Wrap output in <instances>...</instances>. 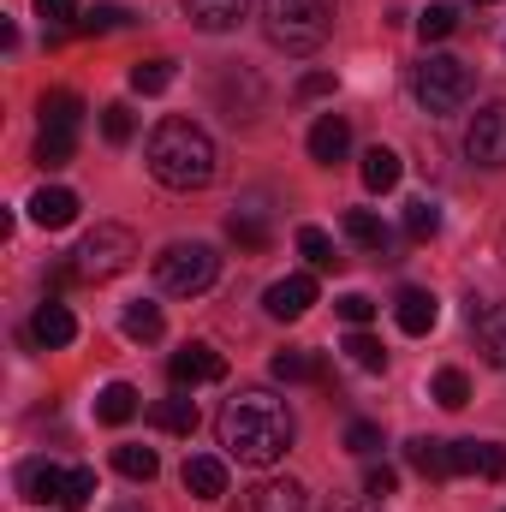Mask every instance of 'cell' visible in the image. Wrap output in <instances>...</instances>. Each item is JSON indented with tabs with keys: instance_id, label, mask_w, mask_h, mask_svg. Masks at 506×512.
Here are the masks:
<instances>
[{
	"instance_id": "cell-5",
	"label": "cell",
	"mask_w": 506,
	"mask_h": 512,
	"mask_svg": "<svg viewBox=\"0 0 506 512\" xmlns=\"http://www.w3.org/2000/svg\"><path fill=\"white\" fill-rule=\"evenodd\" d=\"M131 262H137V233L120 227V221H96L78 239V251H72V274L78 280H114V274H126Z\"/></svg>"
},
{
	"instance_id": "cell-28",
	"label": "cell",
	"mask_w": 506,
	"mask_h": 512,
	"mask_svg": "<svg viewBox=\"0 0 506 512\" xmlns=\"http://www.w3.org/2000/svg\"><path fill=\"white\" fill-rule=\"evenodd\" d=\"M298 251L310 256V268H322V274H334V268L346 262V256L334 251V239H328L322 227H298Z\"/></svg>"
},
{
	"instance_id": "cell-24",
	"label": "cell",
	"mask_w": 506,
	"mask_h": 512,
	"mask_svg": "<svg viewBox=\"0 0 506 512\" xmlns=\"http://www.w3.org/2000/svg\"><path fill=\"white\" fill-rule=\"evenodd\" d=\"M346 239L364 245V251H376V256H387V245H393V233L381 227L370 209H346Z\"/></svg>"
},
{
	"instance_id": "cell-34",
	"label": "cell",
	"mask_w": 506,
	"mask_h": 512,
	"mask_svg": "<svg viewBox=\"0 0 506 512\" xmlns=\"http://www.w3.org/2000/svg\"><path fill=\"white\" fill-rule=\"evenodd\" d=\"M435 405L465 411V405H471V376H465V370H441V376H435Z\"/></svg>"
},
{
	"instance_id": "cell-46",
	"label": "cell",
	"mask_w": 506,
	"mask_h": 512,
	"mask_svg": "<svg viewBox=\"0 0 506 512\" xmlns=\"http://www.w3.org/2000/svg\"><path fill=\"white\" fill-rule=\"evenodd\" d=\"M114 512H143V507H131V501H126V507H114Z\"/></svg>"
},
{
	"instance_id": "cell-23",
	"label": "cell",
	"mask_w": 506,
	"mask_h": 512,
	"mask_svg": "<svg viewBox=\"0 0 506 512\" xmlns=\"http://www.w3.org/2000/svg\"><path fill=\"white\" fill-rule=\"evenodd\" d=\"M78 155V126H42V137H36V161L42 167H66Z\"/></svg>"
},
{
	"instance_id": "cell-26",
	"label": "cell",
	"mask_w": 506,
	"mask_h": 512,
	"mask_svg": "<svg viewBox=\"0 0 506 512\" xmlns=\"http://www.w3.org/2000/svg\"><path fill=\"white\" fill-rule=\"evenodd\" d=\"M268 370H274V382H322V376H328V370H322L310 352H298V346L274 352V364H268Z\"/></svg>"
},
{
	"instance_id": "cell-27",
	"label": "cell",
	"mask_w": 506,
	"mask_h": 512,
	"mask_svg": "<svg viewBox=\"0 0 506 512\" xmlns=\"http://www.w3.org/2000/svg\"><path fill=\"white\" fill-rule=\"evenodd\" d=\"M167 84H173V60H167V54H155V60H137V66H131V90H137V96H161Z\"/></svg>"
},
{
	"instance_id": "cell-19",
	"label": "cell",
	"mask_w": 506,
	"mask_h": 512,
	"mask_svg": "<svg viewBox=\"0 0 506 512\" xmlns=\"http://www.w3.org/2000/svg\"><path fill=\"white\" fill-rule=\"evenodd\" d=\"M346 149H352V126H346L340 114H322V120L310 126V161H316V167L346 161Z\"/></svg>"
},
{
	"instance_id": "cell-14",
	"label": "cell",
	"mask_w": 506,
	"mask_h": 512,
	"mask_svg": "<svg viewBox=\"0 0 506 512\" xmlns=\"http://www.w3.org/2000/svg\"><path fill=\"white\" fill-rule=\"evenodd\" d=\"M30 221L48 227V233L72 227V221H78V191H66V185H42V191L30 197Z\"/></svg>"
},
{
	"instance_id": "cell-48",
	"label": "cell",
	"mask_w": 506,
	"mask_h": 512,
	"mask_svg": "<svg viewBox=\"0 0 506 512\" xmlns=\"http://www.w3.org/2000/svg\"><path fill=\"white\" fill-rule=\"evenodd\" d=\"M483 6H495V0H483Z\"/></svg>"
},
{
	"instance_id": "cell-42",
	"label": "cell",
	"mask_w": 506,
	"mask_h": 512,
	"mask_svg": "<svg viewBox=\"0 0 506 512\" xmlns=\"http://www.w3.org/2000/svg\"><path fill=\"white\" fill-rule=\"evenodd\" d=\"M393 489H399V477H393L387 465H370V477H364V495H370V501H387Z\"/></svg>"
},
{
	"instance_id": "cell-44",
	"label": "cell",
	"mask_w": 506,
	"mask_h": 512,
	"mask_svg": "<svg viewBox=\"0 0 506 512\" xmlns=\"http://www.w3.org/2000/svg\"><path fill=\"white\" fill-rule=\"evenodd\" d=\"M36 12L48 24H66V18H78V0H36Z\"/></svg>"
},
{
	"instance_id": "cell-40",
	"label": "cell",
	"mask_w": 506,
	"mask_h": 512,
	"mask_svg": "<svg viewBox=\"0 0 506 512\" xmlns=\"http://www.w3.org/2000/svg\"><path fill=\"white\" fill-rule=\"evenodd\" d=\"M131 12L126 6H96V12H90V18H84V30H90V36H102V30H120V24H126Z\"/></svg>"
},
{
	"instance_id": "cell-9",
	"label": "cell",
	"mask_w": 506,
	"mask_h": 512,
	"mask_svg": "<svg viewBox=\"0 0 506 512\" xmlns=\"http://www.w3.org/2000/svg\"><path fill=\"white\" fill-rule=\"evenodd\" d=\"M66 477H72V471H60V465H48V459H24V465H18V495H24L30 507H60V501H66Z\"/></svg>"
},
{
	"instance_id": "cell-35",
	"label": "cell",
	"mask_w": 506,
	"mask_h": 512,
	"mask_svg": "<svg viewBox=\"0 0 506 512\" xmlns=\"http://www.w3.org/2000/svg\"><path fill=\"white\" fill-rule=\"evenodd\" d=\"M405 233H411V239H435V233H441V209H435L429 197L405 203Z\"/></svg>"
},
{
	"instance_id": "cell-7",
	"label": "cell",
	"mask_w": 506,
	"mask_h": 512,
	"mask_svg": "<svg viewBox=\"0 0 506 512\" xmlns=\"http://www.w3.org/2000/svg\"><path fill=\"white\" fill-rule=\"evenodd\" d=\"M465 155H471L477 167H506V102L477 108V120L465 131Z\"/></svg>"
},
{
	"instance_id": "cell-21",
	"label": "cell",
	"mask_w": 506,
	"mask_h": 512,
	"mask_svg": "<svg viewBox=\"0 0 506 512\" xmlns=\"http://www.w3.org/2000/svg\"><path fill=\"white\" fill-rule=\"evenodd\" d=\"M149 423L167 429V435H191V429H197V399H191V393H173V399L149 405Z\"/></svg>"
},
{
	"instance_id": "cell-31",
	"label": "cell",
	"mask_w": 506,
	"mask_h": 512,
	"mask_svg": "<svg viewBox=\"0 0 506 512\" xmlns=\"http://www.w3.org/2000/svg\"><path fill=\"white\" fill-rule=\"evenodd\" d=\"M227 239L245 245V251H262V245H268V221H262L256 209H239V215H227Z\"/></svg>"
},
{
	"instance_id": "cell-30",
	"label": "cell",
	"mask_w": 506,
	"mask_h": 512,
	"mask_svg": "<svg viewBox=\"0 0 506 512\" xmlns=\"http://www.w3.org/2000/svg\"><path fill=\"white\" fill-rule=\"evenodd\" d=\"M42 126H84V102L72 90H48L42 96Z\"/></svg>"
},
{
	"instance_id": "cell-6",
	"label": "cell",
	"mask_w": 506,
	"mask_h": 512,
	"mask_svg": "<svg viewBox=\"0 0 506 512\" xmlns=\"http://www.w3.org/2000/svg\"><path fill=\"white\" fill-rule=\"evenodd\" d=\"M471 66L465 60H453V54H423L417 60V72H411V90H417V102L429 108V114H459L465 102H471Z\"/></svg>"
},
{
	"instance_id": "cell-16",
	"label": "cell",
	"mask_w": 506,
	"mask_h": 512,
	"mask_svg": "<svg viewBox=\"0 0 506 512\" xmlns=\"http://www.w3.org/2000/svg\"><path fill=\"white\" fill-rule=\"evenodd\" d=\"M405 465H411L417 477H429V483H447V477H453V441L417 435V441H405Z\"/></svg>"
},
{
	"instance_id": "cell-15",
	"label": "cell",
	"mask_w": 506,
	"mask_h": 512,
	"mask_svg": "<svg viewBox=\"0 0 506 512\" xmlns=\"http://www.w3.org/2000/svg\"><path fill=\"white\" fill-rule=\"evenodd\" d=\"M393 322H399L405 334H429V328L441 322L435 292H423V286H399V298H393Z\"/></svg>"
},
{
	"instance_id": "cell-32",
	"label": "cell",
	"mask_w": 506,
	"mask_h": 512,
	"mask_svg": "<svg viewBox=\"0 0 506 512\" xmlns=\"http://www.w3.org/2000/svg\"><path fill=\"white\" fill-rule=\"evenodd\" d=\"M120 328H126V340H137V346H149V340H161V328H167V322H161V310H155V304H131Z\"/></svg>"
},
{
	"instance_id": "cell-20",
	"label": "cell",
	"mask_w": 506,
	"mask_h": 512,
	"mask_svg": "<svg viewBox=\"0 0 506 512\" xmlns=\"http://www.w3.org/2000/svg\"><path fill=\"white\" fill-rule=\"evenodd\" d=\"M30 334H36V346H72V340H78V322H72V310H66V304H54V298H48V304L36 310Z\"/></svg>"
},
{
	"instance_id": "cell-13",
	"label": "cell",
	"mask_w": 506,
	"mask_h": 512,
	"mask_svg": "<svg viewBox=\"0 0 506 512\" xmlns=\"http://www.w3.org/2000/svg\"><path fill=\"white\" fill-rule=\"evenodd\" d=\"M233 512H304V489H298L292 477H268V483L245 489Z\"/></svg>"
},
{
	"instance_id": "cell-45",
	"label": "cell",
	"mask_w": 506,
	"mask_h": 512,
	"mask_svg": "<svg viewBox=\"0 0 506 512\" xmlns=\"http://www.w3.org/2000/svg\"><path fill=\"white\" fill-rule=\"evenodd\" d=\"M328 512H376L370 501H328Z\"/></svg>"
},
{
	"instance_id": "cell-1",
	"label": "cell",
	"mask_w": 506,
	"mask_h": 512,
	"mask_svg": "<svg viewBox=\"0 0 506 512\" xmlns=\"http://www.w3.org/2000/svg\"><path fill=\"white\" fill-rule=\"evenodd\" d=\"M292 411H286V399L280 393H268V387H239L227 405H221V417H215V435H221V447L239 459V465H274V459H286V447H292Z\"/></svg>"
},
{
	"instance_id": "cell-29",
	"label": "cell",
	"mask_w": 506,
	"mask_h": 512,
	"mask_svg": "<svg viewBox=\"0 0 506 512\" xmlns=\"http://www.w3.org/2000/svg\"><path fill=\"white\" fill-rule=\"evenodd\" d=\"M114 471L131 483H149L161 471V459H155V447H114Z\"/></svg>"
},
{
	"instance_id": "cell-18",
	"label": "cell",
	"mask_w": 506,
	"mask_h": 512,
	"mask_svg": "<svg viewBox=\"0 0 506 512\" xmlns=\"http://www.w3.org/2000/svg\"><path fill=\"white\" fill-rule=\"evenodd\" d=\"M251 12V0H185V18L197 24V30H209V36H227V30H239V18Z\"/></svg>"
},
{
	"instance_id": "cell-39",
	"label": "cell",
	"mask_w": 506,
	"mask_h": 512,
	"mask_svg": "<svg viewBox=\"0 0 506 512\" xmlns=\"http://www.w3.org/2000/svg\"><path fill=\"white\" fill-rule=\"evenodd\" d=\"M102 137H108V143H131V108L126 102H108V108H102Z\"/></svg>"
},
{
	"instance_id": "cell-33",
	"label": "cell",
	"mask_w": 506,
	"mask_h": 512,
	"mask_svg": "<svg viewBox=\"0 0 506 512\" xmlns=\"http://www.w3.org/2000/svg\"><path fill=\"white\" fill-rule=\"evenodd\" d=\"M417 30H423V42H441V36H453V30H459V6H453V0H435V6L417 18Z\"/></svg>"
},
{
	"instance_id": "cell-36",
	"label": "cell",
	"mask_w": 506,
	"mask_h": 512,
	"mask_svg": "<svg viewBox=\"0 0 506 512\" xmlns=\"http://www.w3.org/2000/svg\"><path fill=\"white\" fill-rule=\"evenodd\" d=\"M346 352H352V364H358V370H370V376H376V370H387V352H381V340H370L364 328L346 340Z\"/></svg>"
},
{
	"instance_id": "cell-17",
	"label": "cell",
	"mask_w": 506,
	"mask_h": 512,
	"mask_svg": "<svg viewBox=\"0 0 506 512\" xmlns=\"http://www.w3.org/2000/svg\"><path fill=\"white\" fill-rule=\"evenodd\" d=\"M179 483H185L197 501H221V495H227V465H221L215 453H191L185 471H179Z\"/></svg>"
},
{
	"instance_id": "cell-12",
	"label": "cell",
	"mask_w": 506,
	"mask_h": 512,
	"mask_svg": "<svg viewBox=\"0 0 506 512\" xmlns=\"http://www.w3.org/2000/svg\"><path fill=\"white\" fill-rule=\"evenodd\" d=\"M471 334H477V346H483V358L506 370V298L495 304H471Z\"/></svg>"
},
{
	"instance_id": "cell-3",
	"label": "cell",
	"mask_w": 506,
	"mask_h": 512,
	"mask_svg": "<svg viewBox=\"0 0 506 512\" xmlns=\"http://www.w3.org/2000/svg\"><path fill=\"white\" fill-rule=\"evenodd\" d=\"M262 30L286 54H316L334 36V0H262Z\"/></svg>"
},
{
	"instance_id": "cell-41",
	"label": "cell",
	"mask_w": 506,
	"mask_h": 512,
	"mask_svg": "<svg viewBox=\"0 0 506 512\" xmlns=\"http://www.w3.org/2000/svg\"><path fill=\"white\" fill-rule=\"evenodd\" d=\"M340 316H346V322H352V328H364V322H370V316H376V304H370V298H364V292H346V298H340Z\"/></svg>"
},
{
	"instance_id": "cell-2",
	"label": "cell",
	"mask_w": 506,
	"mask_h": 512,
	"mask_svg": "<svg viewBox=\"0 0 506 512\" xmlns=\"http://www.w3.org/2000/svg\"><path fill=\"white\" fill-rule=\"evenodd\" d=\"M143 161H149V173L167 191H203L215 179V137L197 120H161V126L149 131Z\"/></svg>"
},
{
	"instance_id": "cell-8",
	"label": "cell",
	"mask_w": 506,
	"mask_h": 512,
	"mask_svg": "<svg viewBox=\"0 0 506 512\" xmlns=\"http://www.w3.org/2000/svg\"><path fill=\"white\" fill-rule=\"evenodd\" d=\"M167 376H173V387L179 393H191V387H203V382H221L227 376V358L215 352V346H179L173 358H167Z\"/></svg>"
},
{
	"instance_id": "cell-25",
	"label": "cell",
	"mask_w": 506,
	"mask_h": 512,
	"mask_svg": "<svg viewBox=\"0 0 506 512\" xmlns=\"http://www.w3.org/2000/svg\"><path fill=\"white\" fill-rule=\"evenodd\" d=\"M358 173H364V191H393V185H399V173H405V161H399V155H393V149H370V155H364V167H358Z\"/></svg>"
},
{
	"instance_id": "cell-22",
	"label": "cell",
	"mask_w": 506,
	"mask_h": 512,
	"mask_svg": "<svg viewBox=\"0 0 506 512\" xmlns=\"http://www.w3.org/2000/svg\"><path fill=\"white\" fill-rule=\"evenodd\" d=\"M96 417H102V423H114V429L131 423V417H137V387H131V382H108L102 393H96Z\"/></svg>"
},
{
	"instance_id": "cell-4",
	"label": "cell",
	"mask_w": 506,
	"mask_h": 512,
	"mask_svg": "<svg viewBox=\"0 0 506 512\" xmlns=\"http://www.w3.org/2000/svg\"><path fill=\"white\" fill-rule=\"evenodd\" d=\"M215 274H221V256H215V245H203V239H179V245H167V251L155 256V286L173 292V298L209 292Z\"/></svg>"
},
{
	"instance_id": "cell-37",
	"label": "cell",
	"mask_w": 506,
	"mask_h": 512,
	"mask_svg": "<svg viewBox=\"0 0 506 512\" xmlns=\"http://www.w3.org/2000/svg\"><path fill=\"white\" fill-rule=\"evenodd\" d=\"M381 447H387V441H381V423H364V417H358V423L346 429V453H358V459H376Z\"/></svg>"
},
{
	"instance_id": "cell-38",
	"label": "cell",
	"mask_w": 506,
	"mask_h": 512,
	"mask_svg": "<svg viewBox=\"0 0 506 512\" xmlns=\"http://www.w3.org/2000/svg\"><path fill=\"white\" fill-rule=\"evenodd\" d=\"M90 495H96V471H72V477H66V501H60V507L84 512V507H90Z\"/></svg>"
},
{
	"instance_id": "cell-47",
	"label": "cell",
	"mask_w": 506,
	"mask_h": 512,
	"mask_svg": "<svg viewBox=\"0 0 506 512\" xmlns=\"http://www.w3.org/2000/svg\"><path fill=\"white\" fill-rule=\"evenodd\" d=\"M501 256H506V227H501Z\"/></svg>"
},
{
	"instance_id": "cell-10",
	"label": "cell",
	"mask_w": 506,
	"mask_h": 512,
	"mask_svg": "<svg viewBox=\"0 0 506 512\" xmlns=\"http://www.w3.org/2000/svg\"><path fill=\"white\" fill-rule=\"evenodd\" d=\"M310 304H316V280H310V274H286V280H274V286L262 292V310H268L274 322H298Z\"/></svg>"
},
{
	"instance_id": "cell-43",
	"label": "cell",
	"mask_w": 506,
	"mask_h": 512,
	"mask_svg": "<svg viewBox=\"0 0 506 512\" xmlns=\"http://www.w3.org/2000/svg\"><path fill=\"white\" fill-rule=\"evenodd\" d=\"M328 90H334L328 72H304V78H298V96H304V102H316V96H328Z\"/></svg>"
},
{
	"instance_id": "cell-11",
	"label": "cell",
	"mask_w": 506,
	"mask_h": 512,
	"mask_svg": "<svg viewBox=\"0 0 506 512\" xmlns=\"http://www.w3.org/2000/svg\"><path fill=\"white\" fill-rule=\"evenodd\" d=\"M453 477H506V447L501 441H453Z\"/></svg>"
}]
</instances>
